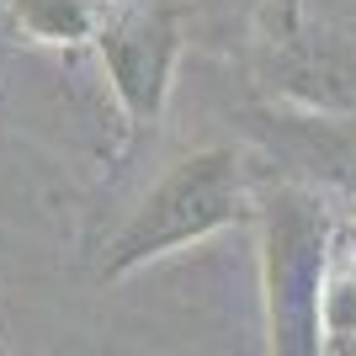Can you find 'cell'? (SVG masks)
<instances>
[{
    "mask_svg": "<svg viewBox=\"0 0 356 356\" xmlns=\"http://www.w3.org/2000/svg\"><path fill=\"white\" fill-rule=\"evenodd\" d=\"M341 239H346V250L356 255V213H351V223H346V229H341Z\"/></svg>",
    "mask_w": 356,
    "mask_h": 356,
    "instance_id": "8992f818",
    "label": "cell"
},
{
    "mask_svg": "<svg viewBox=\"0 0 356 356\" xmlns=\"http://www.w3.org/2000/svg\"><path fill=\"white\" fill-rule=\"evenodd\" d=\"M90 43L102 54V70L112 80V96L122 102L134 128H154L170 102V74H176V11L170 0H144L134 11H112L96 22Z\"/></svg>",
    "mask_w": 356,
    "mask_h": 356,
    "instance_id": "3957f363",
    "label": "cell"
},
{
    "mask_svg": "<svg viewBox=\"0 0 356 356\" xmlns=\"http://www.w3.org/2000/svg\"><path fill=\"white\" fill-rule=\"evenodd\" d=\"M6 11H11V22L27 38H38V43H90V32H96V6L90 0H6Z\"/></svg>",
    "mask_w": 356,
    "mask_h": 356,
    "instance_id": "277c9868",
    "label": "cell"
},
{
    "mask_svg": "<svg viewBox=\"0 0 356 356\" xmlns=\"http://www.w3.org/2000/svg\"><path fill=\"white\" fill-rule=\"evenodd\" d=\"M261 287H266V330L271 351L309 356L319 351L314 298L330 261V223L325 202L303 186H271L261 192Z\"/></svg>",
    "mask_w": 356,
    "mask_h": 356,
    "instance_id": "7a4b0ae2",
    "label": "cell"
},
{
    "mask_svg": "<svg viewBox=\"0 0 356 356\" xmlns=\"http://www.w3.org/2000/svg\"><path fill=\"white\" fill-rule=\"evenodd\" d=\"M250 213V186L234 149H192L165 170L138 208L118 223V234L102 250V277H128V271L160 261V255L197 245Z\"/></svg>",
    "mask_w": 356,
    "mask_h": 356,
    "instance_id": "6da1fadb",
    "label": "cell"
},
{
    "mask_svg": "<svg viewBox=\"0 0 356 356\" xmlns=\"http://www.w3.org/2000/svg\"><path fill=\"white\" fill-rule=\"evenodd\" d=\"M90 6H96V16H112V11H134L144 0H90Z\"/></svg>",
    "mask_w": 356,
    "mask_h": 356,
    "instance_id": "5b68a950",
    "label": "cell"
}]
</instances>
